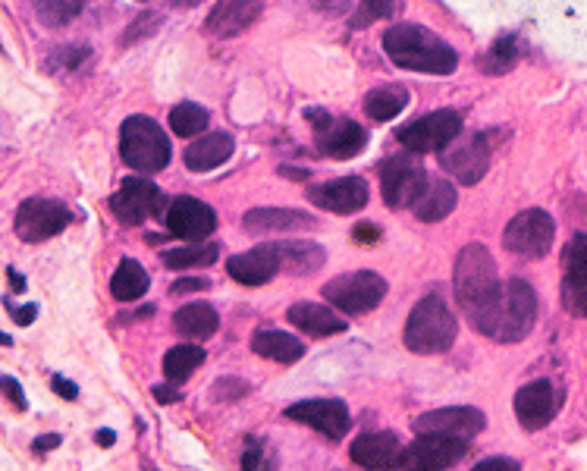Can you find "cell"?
I'll return each instance as SVG.
<instances>
[{"instance_id": "cell-1", "label": "cell", "mask_w": 587, "mask_h": 471, "mask_svg": "<svg viewBox=\"0 0 587 471\" xmlns=\"http://www.w3.org/2000/svg\"><path fill=\"white\" fill-rule=\"evenodd\" d=\"M471 324L496 343H518L531 333L537 321V296L531 283L525 280H506L493 293L487 305H481L474 314H468Z\"/></svg>"}, {"instance_id": "cell-2", "label": "cell", "mask_w": 587, "mask_h": 471, "mask_svg": "<svg viewBox=\"0 0 587 471\" xmlns=\"http://www.w3.org/2000/svg\"><path fill=\"white\" fill-rule=\"evenodd\" d=\"M383 51L396 66L412 73L449 76L459 66V54L431 29L415 26V22H399L383 35Z\"/></svg>"}, {"instance_id": "cell-3", "label": "cell", "mask_w": 587, "mask_h": 471, "mask_svg": "<svg viewBox=\"0 0 587 471\" xmlns=\"http://www.w3.org/2000/svg\"><path fill=\"white\" fill-rule=\"evenodd\" d=\"M456 333H459V324L453 318V311H449L446 299L431 293L409 314V324H405V346L418 355H437L456 343Z\"/></svg>"}, {"instance_id": "cell-4", "label": "cell", "mask_w": 587, "mask_h": 471, "mask_svg": "<svg viewBox=\"0 0 587 471\" xmlns=\"http://www.w3.org/2000/svg\"><path fill=\"white\" fill-rule=\"evenodd\" d=\"M453 286H456V302L468 314H474L481 305H487L493 299V293L500 289V277H496V261L487 252V245L468 242L459 252Z\"/></svg>"}, {"instance_id": "cell-5", "label": "cell", "mask_w": 587, "mask_h": 471, "mask_svg": "<svg viewBox=\"0 0 587 471\" xmlns=\"http://www.w3.org/2000/svg\"><path fill=\"white\" fill-rule=\"evenodd\" d=\"M120 154L126 167L139 173H157L170 164V142L167 132L151 117H129L120 126Z\"/></svg>"}, {"instance_id": "cell-6", "label": "cell", "mask_w": 587, "mask_h": 471, "mask_svg": "<svg viewBox=\"0 0 587 471\" xmlns=\"http://www.w3.org/2000/svg\"><path fill=\"white\" fill-rule=\"evenodd\" d=\"M383 296H387V280L377 277L374 271L343 274V277H333L324 286V299L340 308L343 314H365L377 308Z\"/></svg>"}, {"instance_id": "cell-7", "label": "cell", "mask_w": 587, "mask_h": 471, "mask_svg": "<svg viewBox=\"0 0 587 471\" xmlns=\"http://www.w3.org/2000/svg\"><path fill=\"white\" fill-rule=\"evenodd\" d=\"M70 208L63 205V201H54V198H29L22 201L19 211H16V220H13V230L22 242H44V239H54L57 233H63L70 227Z\"/></svg>"}, {"instance_id": "cell-8", "label": "cell", "mask_w": 587, "mask_h": 471, "mask_svg": "<svg viewBox=\"0 0 587 471\" xmlns=\"http://www.w3.org/2000/svg\"><path fill=\"white\" fill-rule=\"evenodd\" d=\"M110 211L126 227H139L148 217H164L167 211V195L157 189L151 179L145 176H129L120 186V192H114L110 198Z\"/></svg>"}, {"instance_id": "cell-9", "label": "cell", "mask_w": 587, "mask_h": 471, "mask_svg": "<svg viewBox=\"0 0 587 471\" xmlns=\"http://www.w3.org/2000/svg\"><path fill=\"white\" fill-rule=\"evenodd\" d=\"M553 236H556V223L547 211L531 208L522 211L518 217L509 220V227L503 233V242L512 255L522 258H544L553 249Z\"/></svg>"}, {"instance_id": "cell-10", "label": "cell", "mask_w": 587, "mask_h": 471, "mask_svg": "<svg viewBox=\"0 0 587 471\" xmlns=\"http://www.w3.org/2000/svg\"><path fill=\"white\" fill-rule=\"evenodd\" d=\"M468 456V440L453 434H418V440L402 450L399 468H421V471H440L453 468Z\"/></svg>"}, {"instance_id": "cell-11", "label": "cell", "mask_w": 587, "mask_h": 471, "mask_svg": "<svg viewBox=\"0 0 587 471\" xmlns=\"http://www.w3.org/2000/svg\"><path fill=\"white\" fill-rule=\"evenodd\" d=\"M459 132H462V117L456 110H437V114H427L409 126H402L399 142L412 154H431V151H443L449 142H456Z\"/></svg>"}, {"instance_id": "cell-12", "label": "cell", "mask_w": 587, "mask_h": 471, "mask_svg": "<svg viewBox=\"0 0 587 471\" xmlns=\"http://www.w3.org/2000/svg\"><path fill=\"white\" fill-rule=\"evenodd\" d=\"M308 120L318 129L314 148L327 157H336V161H349L368 145V132L352 120H333L327 110H308Z\"/></svg>"}, {"instance_id": "cell-13", "label": "cell", "mask_w": 587, "mask_h": 471, "mask_svg": "<svg viewBox=\"0 0 587 471\" xmlns=\"http://www.w3.org/2000/svg\"><path fill=\"white\" fill-rule=\"evenodd\" d=\"M380 183H383V201L390 208H412L421 189L427 186V173L418 157L412 154H396L380 167Z\"/></svg>"}, {"instance_id": "cell-14", "label": "cell", "mask_w": 587, "mask_h": 471, "mask_svg": "<svg viewBox=\"0 0 587 471\" xmlns=\"http://www.w3.org/2000/svg\"><path fill=\"white\" fill-rule=\"evenodd\" d=\"M161 220L173 236L186 239V242H201L217 230L214 208L205 205V201H198V198H186V195L173 198Z\"/></svg>"}, {"instance_id": "cell-15", "label": "cell", "mask_w": 587, "mask_h": 471, "mask_svg": "<svg viewBox=\"0 0 587 471\" xmlns=\"http://www.w3.org/2000/svg\"><path fill=\"white\" fill-rule=\"evenodd\" d=\"M286 418L299 421V424H308L318 434L330 437V440H343L352 428V418H349V409L343 406L340 399H305V402H296V406L286 409Z\"/></svg>"}, {"instance_id": "cell-16", "label": "cell", "mask_w": 587, "mask_h": 471, "mask_svg": "<svg viewBox=\"0 0 587 471\" xmlns=\"http://www.w3.org/2000/svg\"><path fill=\"white\" fill-rule=\"evenodd\" d=\"M562 406V393L550 380H534L515 393V418L525 431H540L553 421Z\"/></svg>"}, {"instance_id": "cell-17", "label": "cell", "mask_w": 587, "mask_h": 471, "mask_svg": "<svg viewBox=\"0 0 587 471\" xmlns=\"http://www.w3.org/2000/svg\"><path fill=\"white\" fill-rule=\"evenodd\" d=\"M440 164L449 176H456L465 186L481 183L490 167V142L484 136H471L468 142H459V145L449 142L440 151Z\"/></svg>"}, {"instance_id": "cell-18", "label": "cell", "mask_w": 587, "mask_h": 471, "mask_svg": "<svg viewBox=\"0 0 587 471\" xmlns=\"http://www.w3.org/2000/svg\"><path fill=\"white\" fill-rule=\"evenodd\" d=\"M484 424H487V418L481 409L449 406V409L424 412L421 418H415V434H453V437L471 440L474 434L484 431Z\"/></svg>"}, {"instance_id": "cell-19", "label": "cell", "mask_w": 587, "mask_h": 471, "mask_svg": "<svg viewBox=\"0 0 587 471\" xmlns=\"http://www.w3.org/2000/svg\"><path fill=\"white\" fill-rule=\"evenodd\" d=\"M311 205H318L330 214H355L368 205V183L358 176H343V179H330L308 192Z\"/></svg>"}, {"instance_id": "cell-20", "label": "cell", "mask_w": 587, "mask_h": 471, "mask_svg": "<svg viewBox=\"0 0 587 471\" xmlns=\"http://www.w3.org/2000/svg\"><path fill=\"white\" fill-rule=\"evenodd\" d=\"M227 271L236 283L242 286H264L267 280H274L280 274V252L277 242H261L258 249L233 255L227 261Z\"/></svg>"}, {"instance_id": "cell-21", "label": "cell", "mask_w": 587, "mask_h": 471, "mask_svg": "<svg viewBox=\"0 0 587 471\" xmlns=\"http://www.w3.org/2000/svg\"><path fill=\"white\" fill-rule=\"evenodd\" d=\"M242 227L255 236L296 233V230H314L318 227V217H311L305 211H292V208H255L242 217Z\"/></svg>"}, {"instance_id": "cell-22", "label": "cell", "mask_w": 587, "mask_h": 471, "mask_svg": "<svg viewBox=\"0 0 587 471\" xmlns=\"http://www.w3.org/2000/svg\"><path fill=\"white\" fill-rule=\"evenodd\" d=\"M261 13V0H217L214 13L205 22V32L214 38H233L248 29Z\"/></svg>"}, {"instance_id": "cell-23", "label": "cell", "mask_w": 587, "mask_h": 471, "mask_svg": "<svg viewBox=\"0 0 587 471\" xmlns=\"http://www.w3.org/2000/svg\"><path fill=\"white\" fill-rule=\"evenodd\" d=\"M352 462L361 468H399L402 443L393 431H377V434H361L352 443Z\"/></svg>"}, {"instance_id": "cell-24", "label": "cell", "mask_w": 587, "mask_h": 471, "mask_svg": "<svg viewBox=\"0 0 587 471\" xmlns=\"http://www.w3.org/2000/svg\"><path fill=\"white\" fill-rule=\"evenodd\" d=\"M286 321L292 327L305 330L308 336H333V333L346 330V321L340 318V314L324 308V305H314V302H296L286 311Z\"/></svg>"}, {"instance_id": "cell-25", "label": "cell", "mask_w": 587, "mask_h": 471, "mask_svg": "<svg viewBox=\"0 0 587 471\" xmlns=\"http://www.w3.org/2000/svg\"><path fill=\"white\" fill-rule=\"evenodd\" d=\"M456 208V189L446 183V179H431L427 176V186L421 189V195L415 198V217L424 223H437L443 217H449Z\"/></svg>"}, {"instance_id": "cell-26", "label": "cell", "mask_w": 587, "mask_h": 471, "mask_svg": "<svg viewBox=\"0 0 587 471\" xmlns=\"http://www.w3.org/2000/svg\"><path fill=\"white\" fill-rule=\"evenodd\" d=\"M233 148L236 145L227 132H214V136H205L186 148V167L195 173H208L220 164H227L233 157Z\"/></svg>"}, {"instance_id": "cell-27", "label": "cell", "mask_w": 587, "mask_h": 471, "mask_svg": "<svg viewBox=\"0 0 587 471\" xmlns=\"http://www.w3.org/2000/svg\"><path fill=\"white\" fill-rule=\"evenodd\" d=\"M280 252V271L292 277H308L327 261V252L318 242H277Z\"/></svg>"}, {"instance_id": "cell-28", "label": "cell", "mask_w": 587, "mask_h": 471, "mask_svg": "<svg viewBox=\"0 0 587 471\" xmlns=\"http://www.w3.org/2000/svg\"><path fill=\"white\" fill-rule=\"evenodd\" d=\"M173 327L179 336H186V340H208V336L217 333L220 318L208 302H192L173 314Z\"/></svg>"}, {"instance_id": "cell-29", "label": "cell", "mask_w": 587, "mask_h": 471, "mask_svg": "<svg viewBox=\"0 0 587 471\" xmlns=\"http://www.w3.org/2000/svg\"><path fill=\"white\" fill-rule=\"evenodd\" d=\"M252 349L261 358H274L280 365H292L305 355V343H299L296 336H289L283 330H258L252 336Z\"/></svg>"}, {"instance_id": "cell-30", "label": "cell", "mask_w": 587, "mask_h": 471, "mask_svg": "<svg viewBox=\"0 0 587 471\" xmlns=\"http://www.w3.org/2000/svg\"><path fill=\"white\" fill-rule=\"evenodd\" d=\"M148 286H151V277L145 274V267L139 261L126 258V261H120L114 280H110V293H114V299H120V302H135L148 293Z\"/></svg>"}, {"instance_id": "cell-31", "label": "cell", "mask_w": 587, "mask_h": 471, "mask_svg": "<svg viewBox=\"0 0 587 471\" xmlns=\"http://www.w3.org/2000/svg\"><path fill=\"white\" fill-rule=\"evenodd\" d=\"M201 362H205V349L201 346H192V343L173 346L164 355V374H167V380H173V384H183V380H189L201 368Z\"/></svg>"}, {"instance_id": "cell-32", "label": "cell", "mask_w": 587, "mask_h": 471, "mask_svg": "<svg viewBox=\"0 0 587 471\" xmlns=\"http://www.w3.org/2000/svg\"><path fill=\"white\" fill-rule=\"evenodd\" d=\"M405 104H409V92L399 85H390V88H374V92L365 98V114L374 117V120H393L399 117Z\"/></svg>"}, {"instance_id": "cell-33", "label": "cell", "mask_w": 587, "mask_h": 471, "mask_svg": "<svg viewBox=\"0 0 587 471\" xmlns=\"http://www.w3.org/2000/svg\"><path fill=\"white\" fill-rule=\"evenodd\" d=\"M220 255L217 242H201V245H186V249H170L164 252V264L173 271H189V267H208Z\"/></svg>"}, {"instance_id": "cell-34", "label": "cell", "mask_w": 587, "mask_h": 471, "mask_svg": "<svg viewBox=\"0 0 587 471\" xmlns=\"http://www.w3.org/2000/svg\"><path fill=\"white\" fill-rule=\"evenodd\" d=\"M170 126H173L176 136L195 139V136H201V132L208 129V110H205V107H198V104H192V101L176 104V107L170 110Z\"/></svg>"}, {"instance_id": "cell-35", "label": "cell", "mask_w": 587, "mask_h": 471, "mask_svg": "<svg viewBox=\"0 0 587 471\" xmlns=\"http://www.w3.org/2000/svg\"><path fill=\"white\" fill-rule=\"evenodd\" d=\"M82 4L85 0H35V13L44 26L60 29L82 13Z\"/></svg>"}, {"instance_id": "cell-36", "label": "cell", "mask_w": 587, "mask_h": 471, "mask_svg": "<svg viewBox=\"0 0 587 471\" xmlns=\"http://www.w3.org/2000/svg\"><path fill=\"white\" fill-rule=\"evenodd\" d=\"M518 51H522V44H518L515 35H503L500 41H493L490 54L484 57V73H509L518 60Z\"/></svg>"}, {"instance_id": "cell-37", "label": "cell", "mask_w": 587, "mask_h": 471, "mask_svg": "<svg viewBox=\"0 0 587 471\" xmlns=\"http://www.w3.org/2000/svg\"><path fill=\"white\" fill-rule=\"evenodd\" d=\"M562 305L575 318H587V274H566V280H562Z\"/></svg>"}, {"instance_id": "cell-38", "label": "cell", "mask_w": 587, "mask_h": 471, "mask_svg": "<svg viewBox=\"0 0 587 471\" xmlns=\"http://www.w3.org/2000/svg\"><path fill=\"white\" fill-rule=\"evenodd\" d=\"M396 13H399V0H361V10L352 19V26L361 29V26H371L377 19H390Z\"/></svg>"}, {"instance_id": "cell-39", "label": "cell", "mask_w": 587, "mask_h": 471, "mask_svg": "<svg viewBox=\"0 0 587 471\" xmlns=\"http://www.w3.org/2000/svg\"><path fill=\"white\" fill-rule=\"evenodd\" d=\"M92 57V48H85V44H66V48H57L48 60V66H60V70H79V66Z\"/></svg>"}, {"instance_id": "cell-40", "label": "cell", "mask_w": 587, "mask_h": 471, "mask_svg": "<svg viewBox=\"0 0 587 471\" xmlns=\"http://www.w3.org/2000/svg\"><path fill=\"white\" fill-rule=\"evenodd\" d=\"M562 267H566V274H587V236H572L562 252Z\"/></svg>"}, {"instance_id": "cell-41", "label": "cell", "mask_w": 587, "mask_h": 471, "mask_svg": "<svg viewBox=\"0 0 587 471\" xmlns=\"http://www.w3.org/2000/svg\"><path fill=\"white\" fill-rule=\"evenodd\" d=\"M248 393L245 380H217L214 384V399H239Z\"/></svg>"}, {"instance_id": "cell-42", "label": "cell", "mask_w": 587, "mask_h": 471, "mask_svg": "<svg viewBox=\"0 0 587 471\" xmlns=\"http://www.w3.org/2000/svg\"><path fill=\"white\" fill-rule=\"evenodd\" d=\"M0 390H4V396H7V399L13 402V406H16L19 412L29 406V402H26V396H22V387L16 384L13 377H0Z\"/></svg>"}, {"instance_id": "cell-43", "label": "cell", "mask_w": 587, "mask_h": 471, "mask_svg": "<svg viewBox=\"0 0 587 471\" xmlns=\"http://www.w3.org/2000/svg\"><path fill=\"white\" fill-rule=\"evenodd\" d=\"M211 283L205 277H186V280H176L170 296H189V293H198V289H208Z\"/></svg>"}, {"instance_id": "cell-44", "label": "cell", "mask_w": 587, "mask_h": 471, "mask_svg": "<svg viewBox=\"0 0 587 471\" xmlns=\"http://www.w3.org/2000/svg\"><path fill=\"white\" fill-rule=\"evenodd\" d=\"M352 239L358 245H374V242H380V227H374V223H358V227L352 230Z\"/></svg>"}, {"instance_id": "cell-45", "label": "cell", "mask_w": 587, "mask_h": 471, "mask_svg": "<svg viewBox=\"0 0 587 471\" xmlns=\"http://www.w3.org/2000/svg\"><path fill=\"white\" fill-rule=\"evenodd\" d=\"M7 308L13 311V321H16L19 327H29V324L35 321V314H38V305H22V308H16L10 299H7Z\"/></svg>"}, {"instance_id": "cell-46", "label": "cell", "mask_w": 587, "mask_h": 471, "mask_svg": "<svg viewBox=\"0 0 587 471\" xmlns=\"http://www.w3.org/2000/svg\"><path fill=\"white\" fill-rule=\"evenodd\" d=\"M518 468H522V465H518L515 459H500V456H496V459L478 462V468H474V471H518Z\"/></svg>"}, {"instance_id": "cell-47", "label": "cell", "mask_w": 587, "mask_h": 471, "mask_svg": "<svg viewBox=\"0 0 587 471\" xmlns=\"http://www.w3.org/2000/svg\"><path fill=\"white\" fill-rule=\"evenodd\" d=\"M267 465V456H264V450L258 443H248V450H245V456H242V468H264Z\"/></svg>"}, {"instance_id": "cell-48", "label": "cell", "mask_w": 587, "mask_h": 471, "mask_svg": "<svg viewBox=\"0 0 587 471\" xmlns=\"http://www.w3.org/2000/svg\"><path fill=\"white\" fill-rule=\"evenodd\" d=\"M51 387H54V393H57V396L70 399V402H73V399L79 396V387L73 384V380H66V377H60V374H57V377L51 380Z\"/></svg>"}, {"instance_id": "cell-49", "label": "cell", "mask_w": 587, "mask_h": 471, "mask_svg": "<svg viewBox=\"0 0 587 471\" xmlns=\"http://www.w3.org/2000/svg\"><path fill=\"white\" fill-rule=\"evenodd\" d=\"M311 4L318 7L321 13H330V16H336V13H346L352 0H311Z\"/></svg>"}, {"instance_id": "cell-50", "label": "cell", "mask_w": 587, "mask_h": 471, "mask_svg": "<svg viewBox=\"0 0 587 471\" xmlns=\"http://www.w3.org/2000/svg\"><path fill=\"white\" fill-rule=\"evenodd\" d=\"M57 446H60V434H44V437L35 440L32 450L35 453H51V450H57Z\"/></svg>"}, {"instance_id": "cell-51", "label": "cell", "mask_w": 587, "mask_h": 471, "mask_svg": "<svg viewBox=\"0 0 587 471\" xmlns=\"http://www.w3.org/2000/svg\"><path fill=\"white\" fill-rule=\"evenodd\" d=\"M154 399H157V402H176L179 393H176V390H167V387H154Z\"/></svg>"}, {"instance_id": "cell-52", "label": "cell", "mask_w": 587, "mask_h": 471, "mask_svg": "<svg viewBox=\"0 0 587 471\" xmlns=\"http://www.w3.org/2000/svg\"><path fill=\"white\" fill-rule=\"evenodd\" d=\"M7 277H10V283H13V289H16V293H22V289H26V280H22V274H16L13 267L7 271Z\"/></svg>"}, {"instance_id": "cell-53", "label": "cell", "mask_w": 587, "mask_h": 471, "mask_svg": "<svg viewBox=\"0 0 587 471\" xmlns=\"http://www.w3.org/2000/svg\"><path fill=\"white\" fill-rule=\"evenodd\" d=\"M114 440H117L114 431H98V443H101V446H114Z\"/></svg>"}, {"instance_id": "cell-54", "label": "cell", "mask_w": 587, "mask_h": 471, "mask_svg": "<svg viewBox=\"0 0 587 471\" xmlns=\"http://www.w3.org/2000/svg\"><path fill=\"white\" fill-rule=\"evenodd\" d=\"M176 7H198V4H205V0H173Z\"/></svg>"}, {"instance_id": "cell-55", "label": "cell", "mask_w": 587, "mask_h": 471, "mask_svg": "<svg viewBox=\"0 0 587 471\" xmlns=\"http://www.w3.org/2000/svg\"><path fill=\"white\" fill-rule=\"evenodd\" d=\"M10 343H13L10 336H7V333H0V346H10Z\"/></svg>"}]
</instances>
